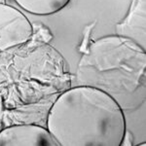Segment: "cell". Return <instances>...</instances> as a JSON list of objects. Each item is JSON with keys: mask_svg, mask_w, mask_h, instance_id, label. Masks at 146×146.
Wrapping results in <instances>:
<instances>
[{"mask_svg": "<svg viewBox=\"0 0 146 146\" xmlns=\"http://www.w3.org/2000/svg\"><path fill=\"white\" fill-rule=\"evenodd\" d=\"M46 123L58 146H121L127 131L116 100L87 85L63 91L49 109Z\"/></svg>", "mask_w": 146, "mask_h": 146, "instance_id": "1", "label": "cell"}, {"mask_svg": "<svg viewBox=\"0 0 146 146\" xmlns=\"http://www.w3.org/2000/svg\"><path fill=\"white\" fill-rule=\"evenodd\" d=\"M0 3H6V0H0Z\"/></svg>", "mask_w": 146, "mask_h": 146, "instance_id": "9", "label": "cell"}, {"mask_svg": "<svg viewBox=\"0 0 146 146\" xmlns=\"http://www.w3.org/2000/svg\"><path fill=\"white\" fill-rule=\"evenodd\" d=\"M0 146H58L47 128L19 124L0 129Z\"/></svg>", "mask_w": 146, "mask_h": 146, "instance_id": "4", "label": "cell"}, {"mask_svg": "<svg viewBox=\"0 0 146 146\" xmlns=\"http://www.w3.org/2000/svg\"><path fill=\"white\" fill-rule=\"evenodd\" d=\"M133 135L129 131H126L124 135V137L122 139L121 146H133Z\"/></svg>", "mask_w": 146, "mask_h": 146, "instance_id": "7", "label": "cell"}, {"mask_svg": "<svg viewBox=\"0 0 146 146\" xmlns=\"http://www.w3.org/2000/svg\"><path fill=\"white\" fill-rule=\"evenodd\" d=\"M116 34L136 42L145 49V0H131L123 20L115 25Z\"/></svg>", "mask_w": 146, "mask_h": 146, "instance_id": "5", "label": "cell"}, {"mask_svg": "<svg viewBox=\"0 0 146 146\" xmlns=\"http://www.w3.org/2000/svg\"><path fill=\"white\" fill-rule=\"evenodd\" d=\"M28 14L35 16H51L64 9L71 0H14Z\"/></svg>", "mask_w": 146, "mask_h": 146, "instance_id": "6", "label": "cell"}, {"mask_svg": "<svg viewBox=\"0 0 146 146\" xmlns=\"http://www.w3.org/2000/svg\"><path fill=\"white\" fill-rule=\"evenodd\" d=\"M3 116H4V105H3V100H2L1 96H0V129H1L4 127Z\"/></svg>", "mask_w": 146, "mask_h": 146, "instance_id": "8", "label": "cell"}, {"mask_svg": "<svg viewBox=\"0 0 146 146\" xmlns=\"http://www.w3.org/2000/svg\"><path fill=\"white\" fill-rule=\"evenodd\" d=\"M32 35L33 25L22 11L7 3H0V56L27 44Z\"/></svg>", "mask_w": 146, "mask_h": 146, "instance_id": "3", "label": "cell"}, {"mask_svg": "<svg viewBox=\"0 0 146 146\" xmlns=\"http://www.w3.org/2000/svg\"><path fill=\"white\" fill-rule=\"evenodd\" d=\"M80 52L83 53L77 67L80 85L109 94L123 110L141 103L136 94L145 89L146 52L143 47L115 34L92 41L80 48Z\"/></svg>", "mask_w": 146, "mask_h": 146, "instance_id": "2", "label": "cell"}]
</instances>
